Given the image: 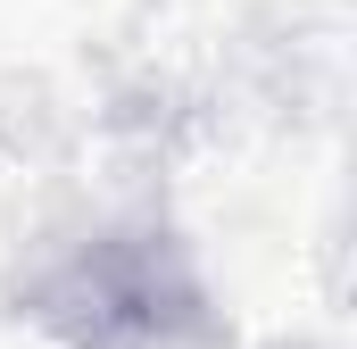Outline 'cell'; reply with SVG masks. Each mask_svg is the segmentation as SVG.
<instances>
[{"instance_id": "1", "label": "cell", "mask_w": 357, "mask_h": 349, "mask_svg": "<svg viewBox=\"0 0 357 349\" xmlns=\"http://www.w3.org/2000/svg\"><path fill=\"white\" fill-rule=\"evenodd\" d=\"M25 316L67 349H183L208 333V291L167 225H100L25 283Z\"/></svg>"}]
</instances>
